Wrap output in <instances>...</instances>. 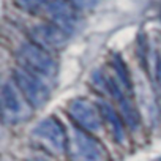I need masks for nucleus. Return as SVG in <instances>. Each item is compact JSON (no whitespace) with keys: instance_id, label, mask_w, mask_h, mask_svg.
Returning <instances> with one entry per match:
<instances>
[{"instance_id":"nucleus-1","label":"nucleus","mask_w":161,"mask_h":161,"mask_svg":"<svg viewBox=\"0 0 161 161\" xmlns=\"http://www.w3.org/2000/svg\"><path fill=\"white\" fill-rule=\"evenodd\" d=\"M19 63L22 68L41 79L51 77L55 71L51 55L40 44H27L19 51Z\"/></svg>"},{"instance_id":"nucleus-2","label":"nucleus","mask_w":161,"mask_h":161,"mask_svg":"<svg viewBox=\"0 0 161 161\" xmlns=\"http://www.w3.org/2000/svg\"><path fill=\"white\" fill-rule=\"evenodd\" d=\"M68 150L73 161H106L103 145L82 131H74Z\"/></svg>"},{"instance_id":"nucleus-3","label":"nucleus","mask_w":161,"mask_h":161,"mask_svg":"<svg viewBox=\"0 0 161 161\" xmlns=\"http://www.w3.org/2000/svg\"><path fill=\"white\" fill-rule=\"evenodd\" d=\"M33 136L36 141H40L46 148H49L52 153L58 155L66 150V136L62 128V125L54 119L43 120L35 130Z\"/></svg>"},{"instance_id":"nucleus-4","label":"nucleus","mask_w":161,"mask_h":161,"mask_svg":"<svg viewBox=\"0 0 161 161\" xmlns=\"http://www.w3.org/2000/svg\"><path fill=\"white\" fill-rule=\"evenodd\" d=\"M16 84L27 101L33 106H41L47 100V86L44 84V79L25 71L24 68L16 71Z\"/></svg>"},{"instance_id":"nucleus-5","label":"nucleus","mask_w":161,"mask_h":161,"mask_svg":"<svg viewBox=\"0 0 161 161\" xmlns=\"http://www.w3.org/2000/svg\"><path fill=\"white\" fill-rule=\"evenodd\" d=\"M44 10L52 24H55L62 30L71 32L76 29V24L79 21L77 8L73 7L69 2H66V0H49Z\"/></svg>"},{"instance_id":"nucleus-6","label":"nucleus","mask_w":161,"mask_h":161,"mask_svg":"<svg viewBox=\"0 0 161 161\" xmlns=\"http://www.w3.org/2000/svg\"><path fill=\"white\" fill-rule=\"evenodd\" d=\"M68 112L73 117V120L77 122L79 126H82L87 131H97L101 126V114L92 103H89L86 100L71 101Z\"/></svg>"},{"instance_id":"nucleus-7","label":"nucleus","mask_w":161,"mask_h":161,"mask_svg":"<svg viewBox=\"0 0 161 161\" xmlns=\"http://www.w3.org/2000/svg\"><path fill=\"white\" fill-rule=\"evenodd\" d=\"M2 106H3L5 119L11 123H16V122L27 117L25 103L19 97L18 90L10 84H5L2 89Z\"/></svg>"},{"instance_id":"nucleus-8","label":"nucleus","mask_w":161,"mask_h":161,"mask_svg":"<svg viewBox=\"0 0 161 161\" xmlns=\"http://www.w3.org/2000/svg\"><path fill=\"white\" fill-rule=\"evenodd\" d=\"M66 32L55 24H44L33 30V38L41 47H58L65 43Z\"/></svg>"},{"instance_id":"nucleus-9","label":"nucleus","mask_w":161,"mask_h":161,"mask_svg":"<svg viewBox=\"0 0 161 161\" xmlns=\"http://www.w3.org/2000/svg\"><path fill=\"white\" fill-rule=\"evenodd\" d=\"M150 57L153 63V79L161 95V44H155V47L150 52Z\"/></svg>"},{"instance_id":"nucleus-10","label":"nucleus","mask_w":161,"mask_h":161,"mask_svg":"<svg viewBox=\"0 0 161 161\" xmlns=\"http://www.w3.org/2000/svg\"><path fill=\"white\" fill-rule=\"evenodd\" d=\"M103 114L112 122L111 123V126H112V131H114V136H115V139L117 141H122L123 139V131H122V125H120V122H119V119H117V115L114 114V111L109 108V106H106V104H103Z\"/></svg>"},{"instance_id":"nucleus-11","label":"nucleus","mask_w":161,"mask_h":161,"mask_svg":"<svg viewBox=\"0 0 161 161\" xmlns=\"http://www.w3.org/2000/svg\"><path fill=\"white\" fill-rule=\"evenodd\" d=\"M19 2L29 10H43L49 3V0H19Z\"/></svg>"},{"instance_id":"nucleus-12","label":"nucleus","mask_w":161,"mask_h":161,"mask_svg":"<svg viewBox=\"0 0 161 161\" xmlns=\"http://www.w3.org/2000/svg\"><path fill=\"white\" fill-rule=\"evenodd\" d=\"M66 2H69L77 10H90L97 3V0H66Z\"/></svg>"}]
</instances>
